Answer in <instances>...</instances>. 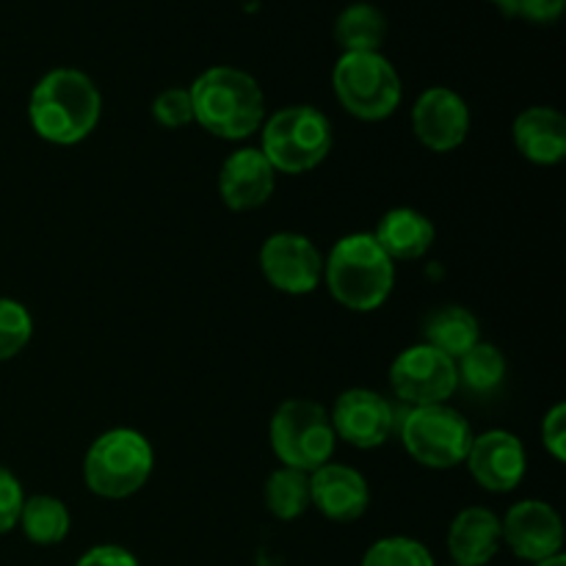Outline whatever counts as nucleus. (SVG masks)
<instances>
[{
	"instance_id": "obj_14",
	"label": "nucleus",
	"mask_w": 566,
	"mask_h": 566,
	"mask_svg": "<svg viewBox=\"0 0 566 566\" xmlns=\"http://www.w3.org/2000/svg\"><path fill=\"white\" fill-rule=\"evenodd\" d=\"M470 475L490 492H512L525 479V448L512 431H484L470 442L468 459Z\"/></svg>"
},
{
	"instance_id": "obj_17",
	"label": "nucleus",
	"mask_w": 566,
	"mask_h": 566,
	"mask_svg": "<svg viewBox=\"0 0 566 566\" xmlns=\"http://www.w3.org/2000/svg\"><path fill=\"white\" fill-rule=\"evenodd\" d=\"M503 545L501 517L484 506H470L453 517L448 531V553L453 566H486Z\"/></svg>"
},
{
	"instance_id": "obj_11",
	"label": "nucleus",
	"mask_w": 566,
	"mask_h": 566,
	"mask_svg": "<svg viewBox=\"0 0 566 566\" xmlns=\"http://www.w3.org/2000/svg\"><path fill=\"white\" fill-rule=\"evenodd\" d=\"M503 542L517 558L539 564L553 558L564 547V523L556 509L545 501L514 503L501 520Z\"/></svg>"
},
{
	"instance_id": "obj_22",
	"label": "nucleus",
	"mask_w": 566,
	"mask_h": 566,
	"mask_svg": "<svg viewBox=\"0 0 566 566\" xmlns=\"http://www.w3.org/2000/svg\"><path fill=\"white\" fill-rule=\"evenodd\" d=\"M22 534L28 536V542L33 545H59L70 534V509L64 506V501L53 495H33L25 497L20 512Z\"/></svg>"
},
{
	"instance_id": "obj_29",
	"label": "nucleus",
	"mask_w": 566,
	"mask_h": 566,
	"mask_svg": "<svg viewBox=\"0 0 566 566\" xmlns=\"http://www.w3.org/2000/svg\"><path fill=\"white\" fill-rule=\"evenodd\" d=\"M542 440H545L547 453H551L556 462H566V403H556V407L545 415Z\"/></svg>"
},
{
	"instance_id": "obj_6",
	"label": "nucleus",
	"mask_w": 566,
	"mask_h": 566,
	"mask_svg": "<svg viewBox=\"0 0 566 566\" xmlns=\"http://www.w3.org/2000/svg\"><path fill=\"white\" fill-rule=\"evenodd\" d=\"M269 440L276 459L285 468L302 470L310 475L329 464L337 437L332 429L329 412L321 403L307 401V398H291L271 418Z\"/></svg>"
},
{
	"instance_id": "obj_31",
	"label": "nucleus",
	"mask_w": 566,
	"mask_h": 566,
	"mask_svg": "<svg viewBox=\"0 0 566 566\" xmlns=\"http://www.w3.org/2000/svg\"><path fill=\"white\" fill-rule=\"evenodd\" d=\"M75 566H142L130 551L119 545H97L83 553Z\"/></svg>"
},
{
	"instance_id": "obj_30",
	"label": "nucleus",
	"mask_w": 566,
	"mask_h": 566,
	"mask_svg": "<svg viewBox=\"0 0 566 566\" xmlns=\"http://www.w3.org/2000/svg\"><path fill=\"white\" fill-rule=\"evenodd\" d=\"M564 9L566 0H512L503 11L531 22H553L564 14Z\"/></svg>"
},
{
	"instance_id": "obj_12",
	"label": "nucleus",
	"mask_w": 566,
	"mask_h": 566,
	"mask_svg": "<svg viewBox=\"0 0 566 566\" xmlns=\"http://www.w3.org/2000/svg\"><path fill=\"white\" fill-rule=\"evenodd\" d=\"M329 418L335 437L346 440L348 446L359 448V451L385 446L392 431V423H396L390 401L376 390H365V387L340 392Z\"/></svg>"
},
{
	"instance_id": "obj_4",
	"label": "nucleus",
	"mask_w": 566,
	"mask_h": 566,
	"mask_svg": "<svg viewBox=\"0 0 566 566\" xmlns=\"http://www.w3.org/2000/svg\"><path fill=\"white\" fill-rule=\"evenodd\" d=\"M155 453L136 429H111L92 442L83 462L88 490L108 501H122L142 490L153 475Z\"/></svg>"
},
{
	"instance_id": "obj_13",
	"label": "nucleus",
	"mask_w": 566,
	"mask_h": 566,
	"mask_svg": "<svg viewBox=\"0 0 566 566\" xmlns=\"http://www.w3.org/2000/svg\"><path fill=\"white\" fill-rule=\"evenodd\" d=\"M412 130L431 153H451L470 133L468 103L453 88H426L412 108Z\"/></svg>"
},
{
	"instance_id": "obj_9",
	"label": "nucleus",
	"mask_w": 566,
	"mask_h": 566,
	"mask_svg": "<svg viewBox=\"0 0 566 566\" xmlns=\"http://www.w3.org/2000/svg\"><path fill=\"white\" fill-rule=\"evenodd\" d=\"M390 387L401 401L412 407L448 403V398L459 387L457 363L437 348L420 343L398 354L390 368Z\"/></svg>"
},
{
	"instance_id": "obj_1",
	"label": "nucleus",
	"mask_w": 566,
	"mask_h": 566,
	"mask_svg": "<svg viewBox=\"0 0 566 566\" xmlns=\"http://www.w3.org/2000/svg\"><path fill=\"white\" fill-rule=\"evenodd\" d=\"M99 114H103L99 88L86 72L70 70V66L48 72L33 86L31 99H28V119L36 136L61 147L92 136Z\"/></svg>"
},
{
	"instance_id": "obj_25",
	"label": "nucleus",
	"mask_w": 566,
	"mask_h": 566,
	"mask_svg": "<svg viewBox=\"0 0 566 566\" xmlns=\"http://www.w3.org/2000/svg\"><path fill=\"white\" fill-rule=\"evenodd\" d=\"M363 566H434L429 547L409 536H387L368 547Z\"/></svg>"
},
{
	"instance_id": "obj_23",
	"label": "nucleus",
	"mask_w": 566,
	"mask_h": 566,
	"mask_svg": "<svg viewBox=\"0 0 566 566\" xmlns=\"http://www.w3.org/2000/svg\"><path fill=\"white\" fill-rule=\"evenodd\" d=\"M265 506L276 520H298L307 512L310 503V475L302 470L280 468L265 481Z\"/></svg>"
},
{
	"instance_id": "obj_32",
	"label": "nucleus",
	"mask_w": 566,
	"mask_h": 566,
	"mask_svg": "<svg viewBox=\"0 0 566 566\" xmlns=\"http://www.w3.org/2000/svg\"><path fill=\"white\" fill-rule=\"evenodd\" d=\"M534 566H566V558H564V553H558V556L545 558V562H539V564H534Z\"/></svg>"
},
{
	"instance_id": "obj_21",
	"label": "nucleus",
	"mask_w": 566,
	"mask_h": 566,
	"mask_svg": "<svg viewBox=\"0 0 566 566\" xmlns=\"http://www.w3.org/2000/svg\"><path fill=\"white\" fill-rule=\"evenodd\" d=\"M387 36V17L374 3H352L337 14L335 39L343 53H379Z\"/></svg>"
},
{
	"instance_id": "obj_2",
	"label": "nucleus",
	"mask_w": 566,
	"mask_h": 566,
	"mask_svg": "<svg viewBox=\"0 0 566 566\" xmlns=\"http://www.w3.org/2000/svg\"><path fill=\"white\" fill-rule=\"evenodd\" d=\"M188 92L193 103V122H199L210 136L241 142L263 125V88L249 72L235 66H210Z\"/></svg>"
},
{
	"instance_id": "obj_5",
	"label": "nucleus",
	"mask_w": 566,
	"mask_h": 566,
	"mask_svg": "<svg viewBox=\"0 0 566 566\" xmlns=\"http://www.w3.org/2000/svg\"><path fill=\"white\" fill-rule=\"evenodd\" d=\"M332 149V125L313 105H291L271 116L263 127L260 153L269 158L274 171L304 175L324 164Z\"/></svg>"
},
{
	"instance_id": "obj_15",
	"label": "nucleus",
	"mask_w": 566,
	"mask_h": 566,
	"mask_svg": "<svg viewBox=\"0 0 566 566\" xmlns=\"http://www.w3.org/2000/svg\"><path fill=\"white\" fill-rule=\"evenodd\" d=\"M276 186V171L260 149L243 147L224 160L219 171V193L230 210H254L269 202Z\"/></svg>"
},
{
	"instance_id": "obj_27",
	"label": "nucleus",
	"mask_w": 566,
	"mask_h": 566,
	"mask_svg": "<svg viewBox=\"0 0 566 566\" xmlns=\"http://www.w3.org/2000/svg\"><path fill=\"white\" fill-rule=\"evenodd\" d=\"M153 116L160 127H169V130H180V127L191 125V92L188 88H166V92H160L153 103Z\"/></svg>"
},
{
	"instance_id": "obj_20",
	"label": "nucleus",
	"mask_w": 566,
	"mask_h": 566,
	"mask_svg": "<svg viewBox=\"0 0 566 566\" xmlns=\"http://www.w3.org/2000/svg\"><path fill=\"white\" fill-rule=\"evenodd\" d=\"M481 340V326L470 310L442 307L426 321V346L437 348L457 363Z\"/></svg>"
},
{
	"instance_id": "obj_16",
	"label": "nucleus",
	"mask_w": 566,
	"mask_h": 566,
	"mask_svg": "<svg viewBox=\"0 0 566 566\" xmlns=\"http://www.w3.org/2000/svg\"><path fill=\"white\" fill-rule=\"evenodd\" d=\"M310 503L335 523H354L370 506L368 481L346 464H324L310 473Z\"/></svg>"
},
{
	"instance_id": "obj_10",
	"label": "nucleus",
	"mask_w": 566,
	"mask_h": 566,
	"mask_svg": "<svg viewBox=\"0 0 566 566\" xmlns=\"http://www.w3.org/2000/svg\"><path fill=\"white\" fill-rule=\"evenodd\" d=\"M260 269L271 287L287 296H304L321 285L324 258L307 235L276 232L260 249Z\"/></svg>"
},
{
	"instance_id": "obj_3",
	"label": "nucleus",
	"mask_w": 566,
	"mask_h": 566,
	"mask_svg": "<svg viewBox=\"0 0 566 566\" xmlns=\"http://www.w3.org/2000/svg\"><path fill=\"white\" fill-rule=\"evenodd\" d=\"M324 276L335 302L354 313H374L396 285V263L370 232H354L332 247Z\"/></svg>"
},
{
	"instance_id": "obj_24",
	"label": "nucleus",
	"mask_w": 566,
	"mask_h": 566,
	"mask_svg": "<svg viewBox=\"0 0 566 566\" xmlns=\"http://www.w3.org/2000/svg\"><path fill=\"white\" fill-rule=\"evenodd\" d=\"M459 385L473 392H492L506 379V357L492 343L479 340L468 354L457 359Z\"/></svg>"
},
{
	"instance_id": "obj_26",
	"label": "nucleus",
	"mask_w": 566,
	"mask_h": 566,
	"mask_svg": "<svg viewBox=\"0 0 566 566\" xmlns=\"http://www.w3.org/2000/svg\"><path fill=\"white\" fill-rule=\"evenodd\" d=\"M33 318L14 298H0V363L17 357L31 343Z\"/></svg>"
},
{
	"instance_id": "obj_8",
	"label": "nucleus",
	"mask_w": 566,
	"mask_h": 566,
	"mask_svg": "<svg viewBox=\"0 0 566 566\" xmlns=\"http://www.w3.org/2000/svg\"><path fill=\"white\" fill-rule=\"evenodd\" d=\"M473 437L468 418L448 403L415 407L401 426V442L409 457L431 470L464 464Z\"/></svg>"
},
{
	"instance_id": "obj_18",
	"label": "nucleus",
	"mask_w": 566,
	"mask_h": 566,
	"mask_svg": "<svg viewBox=\"0 0 566 566\" xmlns=\"http://www.w3.org/2000/svg\"><path fill=\"white\" fill-rule=\"evenodd\" d=\"M514 147L531 164L553 166L566 155V119L562 111L534 105L514 119Z\"/></svg>"
},
{
	"instance_id": "obj_19",
	"label": "nucleus",
	"mask_w": 566,
	"mask_h": 566,
	"mask_svg": "<svg viewBox=\"0 0 566 566\" xmlns=\"http://www.w3.org/2000/svg\"><path fill=\"white\" fill-rule=\"evenodd\" d=\"M376 238L385 254L390 260H420L431 247H434V224L426 219L420 210L412 208H396L390 213L381 216Z\"/></svg>"
},
{
	"instance_id": "obj_33",
	"label": "nucleus",
	"mask_w": 566,
	"mask_h": 566,
	"mask_svg": "<svg viewBox=\"0 0 566 566\" xmlns=\"http://www.w3.org/2000/svg\"><path fill=\"white\" fill-rule=\"evenodd\" d=\"M492 3H497V6H501V9H506V6L512 3V0H492Z\"/></svg>"
},
{
	"instance_id": "obj_7",
	"label": "nucleus",
	"mask_w": 566,
	"mask_h": 566,
	"mask_svg": "<svg viewBox=\"0 0 566 566\" xmlns=\"http://www.w3.org/2000/svg\"><path fill=\"white\" fill-rule=\"evenodd\" d=\"M332 86L343 108L365 122L396 114L403 97L401 77L381 53H343L332 72Z\"/></svg>"
},
{
	"instance_id": "obj_28",
	"label": "nucleus",
	"mask_w": 566,
	"mask_h": 566,
	"mask_svg": "<svg viewBox=\"0 0 566 566\" xmlns=\"http://www.w3.org/2000/svg\"><path fill=\"white\" fill-rule=\"evenodd\" d=\"M22 503H25V495H22L17 475L11 470L0 468V534H9V531L17 528Z\"/></svg>"
}]
</instances>
